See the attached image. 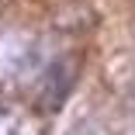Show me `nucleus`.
<instances>
[{
  "label": "nucleus",
  "instance_id": "obj_2",
  "mask_svg": "<svg viewBox=\"0 0 135 135\" xmlns=\"http://www.w3.org/2000/svg\"><path fill=\"white\" fill-rule=\"evenodd\" d=\"M17 135H24V132H17Z\"/></svg>",
  "mask_w": 135,
  "mask_h": 135
},
{
  "label": "nucleus",
  "instance_id": "obj_1",
  "mask_svg": "<svg viewBox=\"0 0 135 135\" xmlns=\"http://www.w3.org/2000/svg\"><path fill=\"white\" fill-rule=\"evenodd\" d=\"M73 80H76V62L69 59H56L45 76H42V90H38V104H42V111H59V107L66 104L69 97V87H73Z\"/></svg>",
  "mask_w": 135,
  "mask_h": 135
}]
</instances>
